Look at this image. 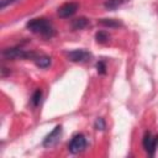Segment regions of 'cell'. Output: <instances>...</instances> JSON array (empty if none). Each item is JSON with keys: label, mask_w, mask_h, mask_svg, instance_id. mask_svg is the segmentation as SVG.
Instances as JSON below:
<instances>
[{"label": "cell", "mask_w": 158, "mask_h": 158, "mask_svg": "<svg viewBox=\"0 0 158 158\" xmlns=\"http://www.w3.org/2000/svg\"><path fill=\"white\" fill-rule=\"evenodd\" d=\"M60 136H62V126L58 125V126H56V127L49 132V135L46 136V138L43 139V143H42L43 147L51 148V147L56 146V144L59 142Z\"/></svg>", "instance_id": "obj_4"}, {"label": "cell", "mask_w": 158, "mask_h": 158, "mask_svg": "<svg viewBox=\"0 0 158 158\" xmlns=\"http://www.w3.org/2000/svg\"><path fill=\"white\" fill-rule=\"evenodd\" d=\"M94 127H95V130H98V131H104V130L106 128L105 120H104L102 117H98V118L95 120V122H94Z\"/></svg>", "instance_id": "obj_11"}, {"label": "cell", "mask_w": 158, "mask_h": 158, "mask_svg": "<svg viewBox=\"0 0 158 158\" xmlns=\"http://www.w3.org/2000/svg\"><path fill=\"white\" fill-rule=\"evenodd\" d=\"M78 7H79V5L77 2H65L58 9V16L62 19L70 17L72 15H74L77 12Z\"/></svg>", "instance_id": "obj_7"}, {"label": "cell", "mask_w": 158, "mask_h": 158, "mask_svg": "<svg viewBox=\"0 0 158 158\" xmlns=\"http://www.w3.org/2000/svg\"><path fill=\"white\" fill-rule=\"evenodd\" d=\"M41 98H42V91L38 89V90H36V91L33 93L32 99H31V101H32L33 106H37V105L41 102Z\"/></svg>", "instance_id": "obj_14"}, {"label": "cell", "mask_w": 158, "mask_h": 158, "mask_svg": "<svg viewBox=\"0 0 158 158\" xmlns=\"http://www.w3.org/2000/svg\"><path fill=\"white\" fill-rule=\"evenodd\" d=\"M89 25V20L86 17H77L72 21V28L73 30H83Z\"/></svg>", "instance_id": "obj_9"}, {"label": "cell", "mask_w": 158, "mask_h": 158, "mask_svg": "<svg viewBox=\"0 0 158 158\" xmlns=\"http://www.w3.org/2000/svg\"><path fill=\"white\" fill-rule=\"evenodd\" d=\"M122 1L123 0H109V1L105 2V7L109 9V10H115L116 7H118L121 5Z\"/></svg>", "instance_id": "obj_12"}, {"label": "cell", "mask_w": 158, "mask_h": 158, "mask_svg": "<svg viewBox=\"0 0 158 158\" xmlns=\"http://www.w3.org/2000/svg\"><path fill=\"white\" fill-rule=\"evenodd\" d=\"M96 70H98V73L99 74H106V64L102 62V60H100V62H98L96 63Z\"/></svg>", "instance_id": "obj_15"}, {"label": "cell", "mask_w": 158, "mask_h": 158, "mask_svg": "<svg viewBox=\"0 0 158 158\" xmlns=\"http://www.w3.org/2000/svg\"><path fill=\"white\" fill-rule=\"evenodd\" d=\"M16 1H19V0H0V9L4 10L6 6H9V5H11Z\"/></svg>", "instance_id": "obj_16"}, {"label": "cell", "mask_w": 158, "mask_h": 158, "mask_svg": "<svg viewBox=\"0 0 158 158\" xmlns=\"http://www.w3.org/2000/svg\"><path fill=\"white\" fill-rule=\"evenodd\" d=\"M67 56L70 62H75V63L86 62L88 59L91 58V54L85 49H74V51H70Z\"/></svg>", "instance_id": "obj_6"}, {"label": "cell", "mask_w": 158, "mask_h": 158, "mask_svg": "<svg viewBox=\"0 0 158 158\" xmlns=\"http://www.w3.org/2000/svg\"><path fill=\"white\" fill-rule=\"evenodd\" d=\"M95 40H96L98 42H100V43H105V42L109 40V35H107L105 31H99V32H96V35H95Z\"/></svg>", "instance_id": "obj_13"}, {"label": "cell", "mask_w": 158, "mask_h": 158, "mask_svg": "<svg viewBox=\"0 0 158 158\" xmlns=\"http://www.w3.org/2000/svg\"><path fill=\"white\" fill-rule=\"evenodd\" d=\"M98 22L101 26H105L109 28H118L122 26V22L120 20H116V19H100Z\"/></svg>", "instance_id": "obj_8"}, {"label": "cell", "mask_w": 158, "mask_h": 158, "mask_svg": "<svg viewBox=\"0 0 158 158\" xmlns=\"http://www.w3.org/2000/svg\"><path fill=\"white\" fill-rule=\"evenodd\" d=\"M26 27L31 32L37 33L40 36H43L46 38H51V37H53L56 35L53 25L48 20H46V19H33V20H30L26 23Z\"/></svg>", "instance_id": "obj_1"}, {"label": "cell", "mask_w": 158, "mask_h": 158, "mask_svg": "<svg viewBox=\"0 0 158 158\" xmlns=\"http://www.w3.org/2000/svg\"><path fill=\"white\" fill-rule=\"evenodd\" d=\"M35 63L40 68H48L51 65V58L46 56H40V57L37 56V58L35 59Z\"/></svg>", "instance_id": "obj_10"}, {"label": "cell", "mask_w": 158, "mask_h": 158, "mask_svg": "<svg viewBox=\"0 0 158 158\" xmlns=\"http://www.w3.org/2000/svg\"><path fill=\"white\" fill-rule=\"evenodd\" d=\"M143 148L148 152L149 156H153L156 149H157V146H158V136H154L152 137L151 132H146L144 136H143Z\"/></svg>", "instance_id": "obj_5"}, {"label": "cell", "mask_w": 158, "mask_h": 158, "mask_svg": "<svg viewBox=\"0 0 158 158\" xmlns=\"http://www.w3.org/2000/svg\"><path fill=\"white\" fill-rule=\"evenodd\" d=\"M85 147H86V138H85V136L81 135V133L75 135V136L70 139V142H69V144H68V149H69V152L73 153V154H77V153H79V152L84 151Z\"/></svg>", "instance_id": "obj_3"}, {"label": "cell", "mask_w": 158, "mask_h": 158, "mask_svg": "<svg viewBox=\"0 0 158 158\" xmlns=\"http://www.w3.org/2000/svg\"><path fill=\"white\" fill-rule=\"evenodd\" d=\"M2 57L6 59H36L37 54L35 52L22 49L21 47H11L2 51Z\"/></svg>", "instance_id": "obj_2"}]
</instances>
